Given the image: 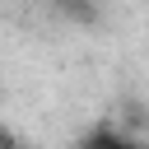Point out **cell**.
<instances>
[{"mask_svg":"<svg viewBox=\"0 0 149 149\" xmlns=\"http://www.w3.org/2000/svg\"><path fill=\"white\" fill-rule=\"evenodd\" d=\"M56 9H61L65 19H79V23L93 19V5H88V0H56Z\"/></svg>","mask_w":149,"mask_h":149,"instance_id":"2","label":"cell"},{"mask_svg":"<svg viewBox=\"0 0 149 149\" xmlns=\"http://www.w3.org/2000/svg\"><path fill=\"white\" fill-rule=\"evenodd\" d=\"M0 149H23V140H19L14 130H5V126H0Z\"/></svg>","mask_w":149,"mask_h":149,"instance_id":"3","label":"cell"},{"mask_svg":"<svg viewBox=\"0 0 149 149\" xmlns=\"http://www.w3.org/2000/svg\"><path fill=\"white\" fill-rule=\"evenodd\" d=\"M74 149H149V144L140 135H130L126 126H116V121H98L74 140Z\"/></svg>","mask_w":149,"mask_h":149,"instance_id":"1","label":"cell"}]
</instances>
